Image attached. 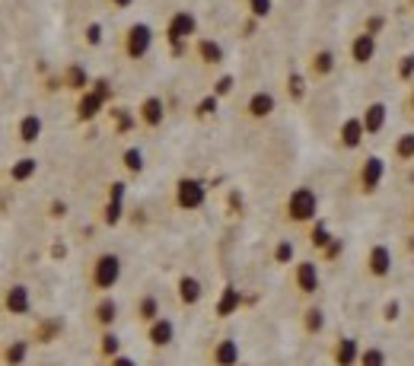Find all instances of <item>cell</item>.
I'll list each match as a JSON object with an SVG mask.
<instances>
[{
  "label": "cell",
  "instance_id": "obj_47",
  "mask_svg": "<svg viewBox=\"0 0 414 366\" xmlns=\"http://www.w3.org/2000/svg\"><path fill=\"white\" fill-rule=\"evenodd\" d=\"M64 204H51V216H64Z\"/></svg>",
  "mask_w": 414,
  "mask_h": 366
},
{
  "label": "cell",
  "instance_id": "obj_33",
  "mask_svg": "<svg viewBox=\"0 0 414 366\" xmlns=\"http://www.w3.org/2000/svg\"><path fill=\"white\" fill-rule=\"evenodd\" d=\"M121 160H125V169H128V172H140V169H144V153H140L138 147H128Z\"/></svg>",
  "mask_w": 414,
  "mask_h": 366
},
{
  "label": "cell",
  "instance_id": "obj_23",
  "mask_svg": "<svg viewBox=\"0 0 414 366\" xmlns=\"http://www.w3.org/2000/svg\"><path fill=\"white\" fill-rule=\"evenodd\" d=\"M26 357H29V344L26 341H10L4 350V363L6 366H23Z\"/></svg>",
  "mask_w": 414,
  "mask_h": 366
},
{
  "label": "cell",
  "instance_id": "obj_2",
  "mask_svg": "<svg viewBox=\"0 0 414 366\" xmlns=\"http://www.w3.org/2000/svg\"><path fill=\"white\" fill-rule=\"evenodd\" d=\"M383 179H385V160L383 157H366V160H361V166H357V175H354L357 194H376V188L383 185Z\"/></svg>",
  "mask_w": 414,
  "mask_h": 366
},
{
  "label": "cell",
  "instance_id": "obj_40",
  "mask_svg": "<svg viewBox=\"0 0 414 366\" xmlns=\"http://www.w3.org/2000/svg\"><path fill=\"white\" fill-rule=\"evenodd\" d=\"M121 220V201H108L105 207V223H118Z\"/></svg>",
  "mask_w": 414,
  "mask_h": 366
},
{
  "label": "cell",
  "instance_id": "obj_17",
  "mask_svg": "<svg viewBox=\"0 0 414 366\" xmlns=\"http://www.w3.org/2000/svg\"><path fill=\"white\" fill-rule=\"evenodd\" d=\"M162 118H166V105H162V99L147 96L144 103H140V121H144L147 127H160Z\"/></svg>",
  "mask_w": 414,
  "mask_h": 366
},
{
  "label": "cell",
  "instance_id": "obj_51",
  "mask_svg": "<svg viewBox=\"0 0 414 366\" xmlns=\"http://www.w3.org/2000/svg\"><path fill=\"white\" fill-rule=\"evenodd\" d=\"M411 4H414V0H411Z\"/></svg>",
  "mask_w": 414,
  "mask_h": 366
},
{
  "label": "cell",
  "instance_id": "obj_6",
  "mask_svg": "<svg viewBox=\"0 0 414 366\" xmlns=\"http://www.w3.org/2000/svg\"><path fill=\"white\" fill-rule=\"evenodd\" d=\"M150 45H153V29L147 23H134L131 29H128V36H125V54L131 61L144 58V54L150 51Z\"/></svg>",
  "mask_w": 414,
  "mask_h": 366
},
{
  "label": "cell",
  "instance_id": "obj_20",
  "mask_svg": "<svg viewBox=\"0 0 414 366\" xmlns=\"http://www.w3.org/2000/svg\"><path fill=\"white\" fill-rule=\"evenodd\" d=\"M309 70H312V77H316V80L328 77V73L335 70V54H331L328 48L316 51V54H312V61H309Z\"/></svg>",
  "mask_w": 414,
  "mask_h": 366
},
{
  "label": "cell",
  "instance_id": "obj_26",
  "mask_svg": "<svg viewBox=\"0 0 414 366\" xmlns=\"http://www.w3.org/2000/svg\"><path fill=\"white\" fill-rule=\"evenodd\" d=\"M138 318H140V322H147V325L160 318V303H156V296H150V293L140 296V300H138Z\"/></svg>",
  "mask_w": 414,
  "mask_h": 366
},
{
  "label": "cell",
  "instance_id": "obj_27",
  "mask_svg": "<svg viewBox=\"0 0 414 366\" xmlns=\"http://www.w3.org/2000/svg\"><path fill=\"white\" fill-rule=\"evenodd\" d=\"M303 328H306V335H322L325 328V313L319 306H309L306 313H303Z\"/></svg>",
  "mask_w": 414,
  "mask_h": 366
},
{
  "label": "cell",
  "instance_id": "obj_14",
  "mask_svg": "<svg viewBox=\"0 0 414 366\" xmlns=\"http://www.w3.org/2000/svg\"><path fill=\"white\" fill-rule=\"evenodd\" d=\"M175 338V325L169 322V318H156V322H150V328H147V341L153 344V347H169Z\"/></svg>",
  "mask_w": 414,
  "mask_h": 366
},
{
  "label": "cell",
  "instance_id": "obj_29",
  "mask_svg": "<svg viewBox=\"0 0 414 366\" xmlns=\"http://www.w3.org/2000/svg\"><path fill=\"white\" fill-rule=\"evenodd\" d=\"M36 169H38L36 160H32V157H23V160L13 162L10 179H13V182H26V179H32V175H36Z\"/></svg>",
  "mask_w": 414,
  "mask_h": 366
},
{
  "label": "cell",
  "instance_id": "obj_39",
  "mask_svg": "<svg viewBox=\"0 0 414 366\" xmlns=\"http://www.w3.org/2000/svg\"><path fill=\"white\" fill-rule=\"evenodd\" d=\"M214 112H217V96H207L198 103V118H210Z\"/></svg>",
  "mask_w": 414,
  "mask_h": 366
},
{
  "label": "cell",
  "instance_id": "obj_5",
  "mask_svg": "<svg viewBox=\"0 0 414 366\" xmlns=\"http://www.w3.org/2000/svg\"><path fill=\"white\" fill-rule=\"evenodd\" d=\"M205 198H207V188H205V182H198V179H182L179 185H175V204L182 210H198L205 204Z\"/></svg>",
  "mask_w": 414,
  "mask_h": 366
},
{
  "label": "cell",
  "instance_id": "obj_30",
  "mask_svg": "<svg viewBox=\"0 0 414 366\" xmlns=\"http://www.w3.org/2000/svg\"><path fill=\"white\" fill-rule=\"evenodd\" d=\"M61 328H64V325H61V318H48V322L38 325L36 341H38V344H51V341H54V335H61Z\"/></svg>",
  "mask_w": 414,
  "mask_h": 366
},
{
  "label": "cell",
  "instance_id": "obj_9",
  "mask_svg": "<svg viewBox=\"0 0 414 366\" xmlns=\"http://www.w3.org/2000/svg\"><path fill=\"white\" fill-rule=\"evenodd\" d=\"M361 344H357V338H338L335 347H331V363L335 366H357L361 360Z\"/></svg>",
  "mask_w": 414,
  "mask_h": 366
},
{
  "label": "cell",
  "instance_id": "obj_37",
  "mask_svg": "<svg viewBox=\"0 0 414 366\" xmlns=\"http://www.w3.org/2000/svg\"><path fill=\"white\" fill-rule=\"evenodd\" d=\"M249 10H252L255 19L271 16V0H249Z\"/></svg>",
  "mask_w": 414,
  "mask_h": 366
},
{
  "label": "cell",
  "instance_id": "obj_43",
  "mask_svg": "<svg viewBox=\"0 0 414 366\" xmlns=\"http://www.w3.org/2000/svg\"><path fill=\"white\" fill-rule=\"evenodd\" d=\"M229 90H233V77H220L214 86V96H227Z\"/></svg>",
  "mask_w": 414,
  "mask_h": 366
},
{
  "label": "cell",
  "instance_id": "obj_44",
  "mask_svg": "<svg viewBox=\"0 0 414 366\" xmlns=\"http://www.w3.org/2000/svg\"><path fill=\"white\" fill-rule=\"evenodd\" d=\"M121 198H125V185H121V182H115L112 194H108V201H121Z\"/></svg>",
  "mask_w": 414,
  "mask_h": 366
},
{
  "label": "cell",
  "instance_id": "obj_24",
  "mask_svg": "<svg viewBox=\"0 0 414 366\" xmlns=\"http://www.w3.org/2000/svg\"><path fill=\"white\" fill-rule=\"evenodd\" d=\"M198 58H201V64H220L223 48L214 42V38H201V42H198Z\"/></svg>",
  "mask_w": 414,
  "mask_h": 366
},
{
  "label": "cell",
  "instance_id": "obj_31",
  "mask_svg": "<svg viewBox=\"0 0 414 366\" xmlns=\"http://www.w3.org/2000/svg\"><path fill=\"white\" fill-rule=\"evenodd\" d=\"M64 83L71 86V90H86V83H90V77H86V70L80 64H73V67H67V73H64Z\"/></svg>",
  "mask_w": 414,
  "mask_h": 366
},
{
  "label": "cell",
  "instance_id": "obj_12",
  "mask_svg": "<svg viewBox=\"0 0 414 366\" xmlns=\"http://www.w3.org/2000/svg\"><path fill=\"white\" fill-rule=\"evenodd\" d=\"M385 115H389V108H385V103H370L363 108V115H361V121H363V131H366V137L370 134H379L385 127Z\"/></svg>",
  "mask_w": 414,
  "mask_h": 366
},
{
  "label": "cell",
  "instance_id": "obj_13",
  "mask_svg": "<svg viewBox=\"0 0 414 366\" xmlns=\"http://www.w3.org/2000/svg\"><path fill=\"white\" fill-rule=\"evenodd\" d=\"M338 137H341V147H344V150H357V147L363 144V137H366L363 121H361V118L341 121V131H338Z\"/></svg>",
  "mask_w": 414,
  "mask_h": 366
},
{
  "label": "cell",
  "instance_id": "obj_49",
  "mask_svg": "<svg viewBox=\"0 0 414 366\" xmlns=\"http://www.w3.org/2000/svg\"><path fill=\"white\" fill-rule=\"evenodd\" d=\"M408 108H411V115H414V86H411V96H408Z\"/></svg>",
  "mask_w": 414,
  "mask_h": 366
},
{
  "label": "cell",
  "instance_id": "obj_11",
  "mask_svg": "<svg viewBox=\"0 0 414 366\" xmlns=\"http://www.w3.org/2000/svg\"><path fill=\"white\" fill-rule=\"evenodd\" d=\"M210 363L214 366H239V344L233 338H223L210 350Z\"/></svg>",
  "mask_w": 414,
  "mask_h": 366
},
{
  "label": "cell",
  "instance_id": "obj_15",
  "mask_svg": "<svg viewBox=\"0 0 414 366\" xmlns=\"http://www.w3.org/2000/svg\"><path fill=\"white\" fill-rule=\"evenodd\" d=\"M4 306H6V313H13V315H26V313H29V309H32L29 290H26L23 283L10 287V290H6V296H4Z\"/></svg>",
  "mask_w": 414,
  "mask_h": 366
},
{
  "label": "cell",
  "instance_id": "obj_50",
  "mask_svg": "<svg viewBox=\"0 0 414 366\" xmlns=\"http://www.w3.org/2000/svg\"><path fill=\"white\" fill-rule=\"evenodd\" d=\"M411 223H414V207H411Z\"/></svg>",
  "mask_w": 414,
  "mask_h": 366
},
{
  "label": "cell",
  "instance_id": "obj_34",
  "mask_svg": "<svg viewBox=\"0 0 414 366\" xmlns=\"http://www.w3.org/2000/svg\"><path fill=\"white\" fill-rule=\"evenodd\" d=\"M287 90H290V96H294V99H303V96H306V80H303L300 73H290Z\"/></svg>",
  "mask_w": 414,
  "mask_h": 366
},
{
  "label": "cell",
  "instance_id": "obj_19",
  "mask_svg": "<svg viewBox=\"0 0 414 366\" xmlns=\"http://www.w3.org/2000/svg\"><path fill=\"white\" fill-rule=\"evenodd\" d=\"M93 315H96L99 328H112L115 318H118V303H115L112 296H103V300L96 303V309H93Z\"/></svg>",
  "mask_w": 414,
  "mask_h": 366
},
{
  "label": "cell",
  "instance_id": "obj_21",
  "mask_svg": "<svg viewBox=\"0 0 414 366\" xmlns=\"http://www.w3.org/2000/svg\"><path fill=\"white\" fill-rule=\"evenodd\" d=\"M179 300L185 303V306H195V303L201 300V281L198 277H192V274H185L179 281Z\"/></svg>",
  "mask_w": 414,
  "mask_h": 366
},
{
  "label": "cell",
  "instance_id": "obj_22",
  "mask_svg": "<svg viewBox=\"0 0 414 366\" xmlns=\"http://www.w3.org/2000/svg\"><path fill=\"white\" fill-rule=\"evenodd\" d=\"M38 134H42V118H38V115H26V118L19 121V140H23V144H36Z\"/></svg>",
  "mask_w": 414,
  "mask_h": 366
},
{
  "label": "cell",
  "instance_id": "obj_28",
  "mask_svg": "<svg viewBox=\"0 0 414 366\" xmlns=\"http://www.w3.org/2000/svg\"><path fill=\"white\" fill-rule=\"evenodd\" d=\"M392 157L398 162H411L414 160V134H402V137L392 144Z\"/></svg>",
  "mask_w": 414,
  "mask_h": 366
},
{
  "label": "cell",
  "instance_id": "obj_7",
  "mask_svg": "<svg viewBox=\"0 0 414 366\" xmlns=\"http://www.w3.org/2000/svg\"><path fill=\"white\" fill-rule=\"evenodd\" d=\"M366 274L376 277V281H383V277L392 274V249L385 246V242L370 246V252H366Z\"/></svg>",
  "mask_w": 414,
  "mask_h": 366
},
{
  "label": "cell",
  "instance_id": "obj_18",
  "mask_svg": "<svg viewBox=\"0 0 414 366\" xmlns=\"http://www.w3.org/2000/svg\"><path fill=\"white\" fill-rule=\"evenodd\" d=\"M103 105H105V99L99 96L96 90L83 93V96H80V103H77V118L80 121H93L99 112H103Z\"/></svg>",
  "mask_w": 414,
  "mask_h": 366
},
{
  "label": "cell",
  "instance_id": "obj_8",
  "mask_svg": "<svg viewBox=\"0 0 414 366\" xmlns=\"http://www.w3.org/2000/svg\"><path fill=\"white\" fill-rule=\"evenodd\" d=\"M294 283H296V290H300L303 296L319 293V287H322V277H319L316 261H300V264H296V271H294Z\"/></svg>",
  "mask_w": 414,
  "mask_h": 366
},
{
  "label": "cell",
  "instance_id": "obj_48",
  "mask_svg": "<svg viewBox=\"0 0 414 366\" xmlns=\"http://www.w3.org/2000/svg\"><path fill=\"white\" fill-rule=\"evenodd\" d=\"M112 4H115V6H131L134 0H112Z\"/></svg>",
  "mask_w": 414,
  "mask_h": 366
},
{
  "label": "cell",
  "instance_id": "obj_35",
  "mask_svg": "<svg viewBox=\"0 0 414 366\" xmlns=\"http://www.w3.org/2000/svg\"><path fill=\"white\" fill-rule=\"evenodd\" d=\"M290 258H294V242H290V239L277 242V249H274V261H277V264H290Z\"/></svg>",
  "mask_w": 414,
  "mask_h": 366
},
{
  "label": "cell",
  "instance_id": "obj_45",
  "mask_svg": "<svg viewBox=\"0 0 414 366\" xmlns=\"http://www.w3.org/2000/svg\"><path fill=\"white\" fill-rule=\"evenodd\" d=\"M398 313H402V303H398V300H392L389 306H385V318H395Z\"/></svg>",
  "mask_w": 414,
  "mask_h": 366
},
{
  "label": "cell",
  "instance_id": "obj_16",
  "mask_svg": "<svg viewBox=\"0 0 414 366\" xmlns=\"http://www.w3.org/2000/svg\"><path fill=\"white\" fill-rule=\"evenodd\" d=\"M274 105H277V99L271 96L268 90H259V93H252V99H249L246 112H249V118L262 121V118H268V115L274 112Z\"/></svg>",
  "mask_w": 414,
  "mask_h": 366
},
{
  "label": "cell",
  "instance_id": "obj_42",
  "mask_svg": "<svg viewBox=\"0 0 414 366\" xmlns=\"http://www.w3.org/2000/svg\"><path fill=\"white\" fill-rule=\"evenodd\" d=\"M86 42H90V45H99V42H103V26L93 23L90 29H86Z\"/></svg>",
  "mask_w": 414,
  "mask_h": 366
},
{
  "label": "cell",
  "instance_id": "obj_38",
  "mask_svg": "<svg viewBox=\"0 0 414 366\" xmlns=\"http://www.w3.org/2000/svg\"><path fill=\"white\" fill-rule=\"evenodd\" d=\"M103 354L105 357H118V338H115L112 331H105V335H103Z\"/></svg>",
  "mask_w": 414,
  "mask_h": 366
},
{
  "label": "cell",
  "instance_id": "obj_10",
  "mask_svg": "<svg viewBox=\"0 0 414 366\" xmlns=\"http://www.w3.org/2000/svg\"><path fill=\"white\" fill-rule=\"evenodd\" d=\"M376 58V36L373 32H357L354 38H351V61L354 64H370V61Z\"/></svg>",
  "mask_w": 414,
  "mask_h": 366
},
{
  "label": "cell",
  "instance_id": "obj_3",
  "mask_svg": "<svg viewBox=\"0 0 414 366\" xmlns=\"http://www.w3.org/2000/svg\"><path fill=\"white\" fill-rule=\"evenodd\" d=\"M90 281H93V287L103 290V293H105V290H112L115 283L121 281V258H118V255H112V252L99 255V258L93 261Z\"/></svg>",
  "mask_w": 414,
  "mask_h": 366
},
{
  "label": "cell",
  "instance_id": "obj_41",
  "mask_svg": "<svg viewBox=\"0 0 414 366\" xmlns=\"http://www.w3.org/2000/svg\"><path fill=\"white\" fill-rule=\"evenodd\" d=\"M411 73H414V54H405V58H402V67H398V77L408 80Z\"/></svg>",
  "mask_w": 414,
  "mask_h": 366
},
{
  "label": "cell",
  "instance_id": "obj_46",
  "mask_svg": "<svg viewBox=\"0 0 414 366\" xmlns=\"http://www.w3.org/2000/svg\"><path fill=\"white\" fill-rule=\"evenodd\" d=\"M112 366H138L131 357H112Z\"/></svg>",
  "mask_w": 414,
  "mask_h": 366
},
{
  "label": "cell",
  "instance_id": "obj_25",
  "mask_svg": "<svg viewBox=\"0 0 414 366\" xmlns=\"http://www.w3.org/2000/svg\"><path fill=\"white\" fill-rule=\"evenodd\" d=\"M239 303H242L239 290H236V287H227V290H223V296H220V303H217V315H223V318L233 315Z\"/></svg>",
  "mask_w": 414,
  "mask_h": 366
},
{
  "label": "cell",
  "instance_id": "obj_1",
  "mask_svg": "<svg viewBox=\"0 0 414 366\" xmlns=\"http://www.w3.org/2000/svg\"><path fill=\"white\" fill-rule=\"evenodd\" d=\"M316 214H319V194L312 192V188H306V185L294 188L290 198H287V216H290V220H294V223H309V220H316Z\"/></svg>",
  "mask_w": 414,
  "mask_h": 366
},
{
  "label": "cell",
  "instance_id": "obj_4",
  "mask_svg": "<svg viewBox=\"0 0 414 366\" xmlns=\"http://www.w3.org/2000/svg\"><path fill=\"white\" fill-rule=\"evenodd\" d=\"M195 29H198V19H195L188 10H182V13H175V16L169 19V26H166V38L175 45V51L182 54V42H188V38L195 36Z\"/></svg>",
  "mask_w": 414,
  "mask_h": 366
},
{
  "label": "cell",
  "instance_id": "obj_32",
  "mask_svg": "<svg viewBox=\"0 0 414 366\" xmlns=\"http://www.w3.org/2000/svg\"><path fill=\"white\" fill-rule=\"evenodd\" d=\"M357 366H385V350L383 347H363Z\"/></svg>",
  "mask_w": 414,
  "mask_h": 366
},
{
  "label": "cell",
  "instance_id": "obj_36",
  "mask_svg": "<svg viewBox=\"0 0 414 366\" xmlns=\"http://www.w3.org/2000/svg\"><path fill=\"white\" fill-rule=\"evenodd\" d=\"M328 242H331L328 226H325V223H316V229H312V246H316V249H325Z\"/></svg>",
  "mask_w": 414,
  "mask_h": 366
}]
</instances>
